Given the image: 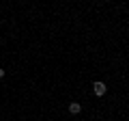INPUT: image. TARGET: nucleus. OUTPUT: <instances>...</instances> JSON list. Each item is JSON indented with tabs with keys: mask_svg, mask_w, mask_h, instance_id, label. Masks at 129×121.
<instances>
[{
	"mask_svg": "<svg viewBox=\"0 0 129 121\" xmlns=\"http://www.w3.org/2000/svg\"><path fill=\"white\" fill-rule=\"evenodd\" d=\"M92 87H95V93L99 95V97H101V95H106V91H108V87H106L103 82H95Z\"/></svg>",
	"mask_w": 129,
	"mask_h": 121,
	"instance_id": "1",
	"label": "nucleus"
},
{
	"mask_svg": "<svg viewBox=\"0 0 129 121\" xmlns=\"http://www.w3.org/2000/svg\"><path fill=\"white\" fill-rule=\"evenodd\" d=\"M80 110H82V106H80V104H75V102L69 104V112H71V115H78Z\"/></svg>",
	"mask_w": 129,
	"mask_h": 121,
	"instance_id": "2",
	"label": "nucleus"
},
{
	"mask_svg": "<svg viewBox=\"0 0 129 121\" xmlns=\"http://www.w3.org/2000/svg\"><path fill=\"white\" fill-rule=\"evenodd\" d=\"M0 78H5V69H0Z\"/></svg>",
	"mask_w": 129,
	"mask_h": 121,
	"instance_id": "3",
	"label": "nucleus"
}]
</instances>
